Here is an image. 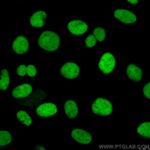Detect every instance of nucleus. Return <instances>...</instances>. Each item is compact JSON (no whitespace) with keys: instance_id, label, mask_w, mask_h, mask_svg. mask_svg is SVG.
<instances>
[{"instance_id":"8","label":"nucleus","mask_w":150,"mask_h":150,"mask_svg":"<svg viewBox=\"0 0 150 150\" xmlns=\"http://www.w3.org/2000/svg\"><path fill=\"white\" fill-rule=\"evenodd\" d=\"M115 19L124 24H132L137 21V16L127 9H117L113 13Z\"/></svg>"},{"instance_id":"22","label":"nucleus","mask_w":150,"mask_h":150,"mask_svg":"<svg viewBox=\"0 0 150 150\" xmlns=\"http://www.w3.org/2000/svg\"><path fill=\"white\" fill-rule=\"evenodd\" d=\"M127 3H129V4H132V5H135V4H137L138 3V1L137 0H127Z\"/></svg>"},{"instance_id":"5","label":"nucleus","mask_w":150,"mask_h":150,"mask_svg":"<svg viewBox=\"0 0 150 150\" xmlns=\"http://www.w3.org/2000/svg\"><path fill=\"white\" fill-rule=\"evenodd\" d=\"M70 136H71V138L75 142L84 145L91 143L93 140L92 134L87 131V130L81 129V128H75V129H73L71 133H70Z\"/></svg>"},{"instance_id":"1","label":"nucleus","mask_w":150,"mask_h":150,"mask_svg":"<svg viewBox=\"0 0 150 150\" xmlns=\"http://www.w3.org/2000/svg\"><path fill=\"white\" fill-rule=\"evenodd\" d=\"M37 44L45 51L54 52L60 47L61 39H60V36L54 31L45 30L38 36Z\"/></svg>"},{"instance_id":"13","label":"nucleus","mask_w":150,"mask_h":150,"mask_svg":"<svg viewBox=\"0 0 150 150\" xmlns=\"http://www.w3.org/2000/svg\"><path fill=\"white\" fill-rule=\"evenodd\" d=\"M126 75L129 80L133 82H140L142 80V70L135 64H129L126 68Z\"/></svg>"},{"instance_id":"15","label":"nucleus","mask_w":150,"mask_h":150,"mask_svg":"<svg viewBox=\"0 0 150 150\" xmlns=\"http://www.w3.org/2000/svg\"><path fill=\"white\" fill-rule=\"evenodd\" d=\"M16 117H17L18 121L21 122L23 125H25V126H30L33 122L32 117L24 110H19L18 112L16 113Z\"/></svg>"},{"instance_id":"18","label":"nucleus","mask_w":150,"mask_h":150,"mask_svg":"<svg viewBox=\"0 0 150 150\" xmlns=\"http://www.w3.org/2000/svg\"><path fill=\"white\" fill-rule=\"evenodd\" d=\"M137 133L145 138H150V122H143L137 127Z\"/></svg>"},{"instance_id":"14","label":"nucleus","mask_w":150,"mask_h":150,"mask_svg":"<svg viewBox=\"0 0 150 150\" xmlns=\"http://www.w3.org/2000/svg\"><path fill=\"white\" fill-rule=\"evenodd\" d=\"M16 73L20 77H24V76L35 77L37 75V68L32 64H29V65L21 64L16 69Z\"/></svg>"},{"instance_id":"23","label":"nucleus","mask_w":150,"mask_h":150,"mask_svg":"<svg viewBox=\"0 0 150 150\" xmlns=\"http://www.w3.org/2000/svg\"><path fill=\"white\" fill-rule=\"evenodd\" d=\"M35 149H37V150H45L44 147L39 146V145H36V146H35Z\"/></svg>"},{"instance_id":"10","label":"nucleus","mask_w":150,"mask_h":150,"mask_svg":"<svg viewBox=\"0 0 150 150\" xmlns=\"http://www.w3.org/2000/svg\"><path fill=\"white\" fill-rule=\"evenodd\" d=\"M33 88L30 84L24 83L21 85L16 86L15 88L12 90V97L15 99H23L26 98L32 93Z\"/></svg>"},{"instance_id":"4","label":"nucleus","mask_w":150,"mask_h":150,"mask_svg":"<svg viewBox=\"0 0 150 150\" xmlns=\"http://www.w3.org/2000/svg\"><path fill=\"white\" fill-rule=\"evenodd\" d=\"M59 75L64 79H75L80 73V68L74 62H66L58 70Z\"/></svg>"},{"instance_id":"9","label":"nucleus","mask_w":150,"mask_h":150,"mask_svg":"<svg viewBox=\"0 0 150 150\" xmlns=\"http://www.w3.org/2000/svg\"><path fill=\"white\" fill-rule=\"evenodd\" d=\"M67 29L72 35H83L88 29V25L83 20H71L67 23Z\"/></svg>"},{"instance_id":"7","label":"nucleus","mask_w":150,"mask_h":150,"mask_svg":"<svg viewBox=\"0 0 150 150\" xmlns=\"http://www.w3.org/2000/svg\"><path fill=\"white\" fill-rule=\"evenodd\" d=\"M29 40L25 36L19 35L12 42V50L16 53V54H25L29 50Z\"/></svg>"},{"instance_id":"21","label":"nucleus","mask_w":150,"mask_h":150,"mask_svg":"<svg viewBox=\"0 0 150 150\" xmlns=\"http://www.w3.org/2000/svg\"><path fill=\"white\" fill-rule=\"evenodd\" d=\"M142 92H143V95L145 96V98L150 99V83H147L146 85L143 87Z\"/></svg>"},{"instance_id":"19","label":"nucleus","mask_w":150,"mask_h":150,"mask_svg":"<svg viewBox=\"0 0 150 150\" xmlns=\"http://www.w3.org/2000/svg\"><path fill=\"white\" fill-rule=\"evenodd\" d=\"M92 34L94 35V37L96 38V40L99 42H103L106 38V31L105 29H103L102 27H97L93 30Z\"/></svg>"},{"instance_id":"12","label":"nucleus","mask_w":150,"mask_h":150,"mask_svg":"<svg viewBox=\"0 0 150 150\" xmlns=\"http://www.w3.org/2000/svg\"><path fill=\"white\" fill-rule=\"evenodd\" d=\"M47 21V14L45 11L40 10L36 11L35 13L32 14V16L29 19L30 25L34 28H41L45 25Z\"/></svg>"},{"instance_id":"2","label":"nucleus","mask_w":150,"mask_h":150,"mask_svg":"<svg viewBox=\"0 0 150 150\" xmlns=\"http://www.w3.org/2000/svg\"><path fill=\"white\" fill-rule=\"evenodd\" d=\"M116 64H117V62H116L114 54H112L111 52H105L98 60L97 67L99 71L103 75L108 76L111 73H113V71L116 68Z\"/></svg>"},{"instance_id":"17","label":"nucleus","mask_w":150,"mask_h":150,"mask_svg":"<svg viewBox=\"0 0 150 150\" xmlns=\"http://www.w3.org/2000/svg\"><path fill=\"white\" fill-rule=\"evenodd\" d=\"M12 140H13V136L9 131H6V130L0 131V146L1 147L7 146L8 144H10Z\"/></svg>"},{"instance_id":"20","label":"nucleus","mask_w":150,"mask_h":150,"mask_svg":"<svg viewBox=\"0 0 150 150\" xmlns=\"http://www.w3.org/2000/svg\"><path fill=\"white\" fill-rule=\"evenodd\" d=\"M96 43H97V40H96V38L94 37L93 34L91 35H88L86 37L85 39V45L88 48H91V47H94L96 45Z\"/></svg>"},{"instance_id":"16","label":"nucleus","mask_w":150,"mask_h":150,"mask_svg":"<svg viewBox=\"0 0 150 150\" xmlns=\"http://www.w3.org/2000/svg\"><path fill=\"white\" fill-rule=\"evenodd\" d=\"M10 83V75L7 69H2L1 70V78H0V90L5 91L9 86Z\"/></svg>"},{"instance_id":"3","label":"nucleus","mask_w":150,"mask_h":150,"mask_svg":"<svg viewBox=\"0 0 150 150\" xmlns=\"http://www.w3.org/2000/svg\"><path fill=\"white\" fill-rule=\"evenodd\" d=\"M91 110L95 115L100 116V117H107L112 114L113 105L107 99L98 97L92 102Z\"/></svg>"},{"instance_id":"11","label":"nucleus","mask_w":150,"mask_h":150,"mask_svg":"<svg viewBox=\"0 0 150 150\" xmlns=\"http://www.w3.org/2000/svg\"><path fill=\"white\" fill-rule=\"evenodd\" d=\"M64 113L69 119H75L79 114V106L78 103L73 99H69L64 103Z\"/></svg>"},{"instance_id":"6","label":"nucleus","mask_w":150,"mask_h":150,"mask_svg":"<svg viewBox=\"0 0 150 150\" xmlns=\"http://www.w3.org/2000/svg\"><path fill=\"white\" fill-rule=\"evenodd\" d=\"M58 112V108L56 104L53 102H44L41 103L36 108V114L42 118H49L54 116Z\"/></svg>"}]
</instances>
